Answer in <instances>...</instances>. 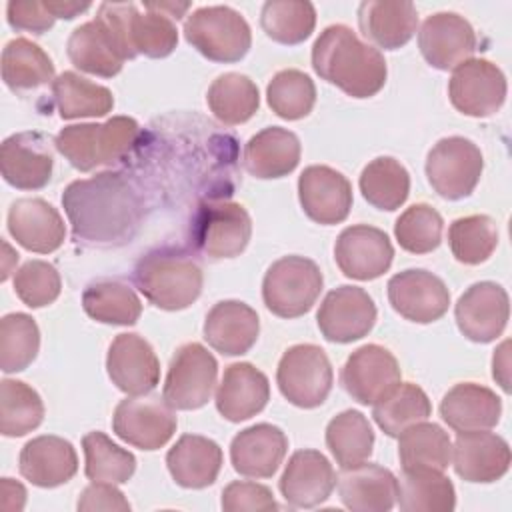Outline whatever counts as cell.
Returning a JSON list of instances; mask_svg holds the SVG:
<instances>
[{
  "instance_id": "cell-1",
  "label": "cell",
  "mask_w": 512,
  "mask_h": 512,
  "mask_svg": "<svg viewBox=\"0 0 512 512\" xmlns=\"http://www.w3.org/2000/svg\"><path fill=\"white\" fill-rule=\"evenodd\" d=\"M62 206L74 240L102 248L130 242L144 216L138 188L120 172L70 182L62 192Z\"/></svg>"
},
{
  "instance_id": "cell-2",
  "label": "cell",
  "mask_w": 512,
  "mask_h": 512,
  "mask_svg": "<svg viewBox=\"0 0 512 512\" xmlns=\"http://www.w3.org/2000/svg\"><path fill=\"white\" fill-rule=\"evenodd\" d=\"M312 68L322 80L352 98L378 94L388 76L382 52L362 42L344 24H332L320 32L312 46Z\"/></svg>"
},
{
  "instance_id": "cell-3",
  "label": "cell",
  "mask_w": 512,
  "mask_h": 512,
  "mask_svg": "<svg viewBox=\"0 0 512 512\" xmlns=\"http://www.w3.org/2000/svg\"><path fill=\"white\" fill-rule=\"evenodd\" d=\"M136 288L160 310H184L202 292L200 264L180 248H156L144 254L132 272Z\"/></svg>"
},
{
  "instance_id": "cell-4",
  "label": "cell",
  "mask_w": 512,
  "mask_h": 512,
  "mask_svg": "<svg viewBox=\"0 0 512 512\" xmlns=\"http://www.w3.org/2000/svg\"><path fill=\"white\" fill-rule=\"evenodd\" d=\"M140 134L134 118L112 116L102 124L64 126L54 138V148L76 170L90 172L124 160L138 146Z\"/></svg>"
},
{
  "instance_id": "cell-5",
  "label": "cell",
  "mask_w": 512,
  "mask_h": 512,
  "mask_svg": "<svg viewBox=\"0 0 512 512\" xmlns=\"http://www.w3.org/2000/svg\"><path fill=\"white\" fill-rule=\"evenodd\" d=\"M96 18L114 34L126 60L138 54L166 58L178 44V30L170 16L148 8L140 12L134 2H102Z\"/></svg>"
},
{
  "instance_id": "cell-6",
  "label": "cell",
  "mask_w": 512,
  "mask_h": 512,
  "mask_svg": "<svg viewBox=\"0 0 512 512\" xmlns=\"http://www.w3.org/2000/svg\"><path fill=\"white\" fill-rule=\"evenodd\" d=\"M184 38L204 58L212 62H238L252 44V32L246 18L230 6H202L188 14Z\"/></svg>"
},
{
  "instance_id": "cell-7",
  "label": "cell",
  "mask_w": 512,
  "mask_h": 512,
  "mask_svg": "<svg viewBox=\"0 0 512 512\" xmlns=\"http://www.w3.org/2000/svg\"><path fill=\"white\" fill-rule=\"evenodd\" d=\"M252 236V220L246 208L228 200L198 204L190 222V242L210 260L240 256Z\"/></svg>"
},
{
  "instance_id": "cell-8",
  "label": "cell",
  "mask_w": 512,
  "mask_h": 512,
  "mask_svg": "<svg viewBox=\"0 0 512 512\" xmlns=\"http://www.w3.org/2000/svg\"><path fill=\"white\" fill-rule=\"evenodd\" d=\"M324 286L318 264L304 256H284L266 270L262 300L280 318H298L318 300Z\"/></svg>"
},
{
  "instance_id": "cell-9",
  "label": "cell",
  "mask_w": 512,
  "mask_h": 512,
  "mask_svg": "<svg viewBox=\"0 0 512 512\" xmlns=\"http://www.w3.org/2000/svg\"><path fill=\"white\" fill-rule=\"evenodd\" d=\"M332 382V364L316 344H294L278 362L276 384L282 396L298 408L320 406L328 398Z\"/></svg>"
},
{
  "instance_id": "cell-10",
  "label": "cell",
  "mask_w": 512,
  "mask_h": 512,
  "mask_svg": "<svg viewBox=\"0 0 512 512\" xmlns=\"http://www.w3.org/2000/svg\"><path fill=\"white\" fill-rule=\"evenodd\" d=\"M484 170L480 148L464 136L438 140L426 156L430 186L444 200H460L474 192Z\"/></svg>"
},
{
  "instance_id": "cell-11",
  "label": "cell",
  "mask_w": 512,
  "mask_h": 512,
  "mask_svg": "<svg viewBox=\"0 0 512 512\" xmlns=\"http://www.w3.org/2000/svg\"><path fill=\"white\" fill-rule=\"evenodd\" d=\"M218 362L198 342H188L170 360L162 398L174 410H198L208 404L216 386Z\"/></svg>"
},
{
  "instance_id": "cell-12",
  "label": "cell",
  "mask_w": 512,
  "mask_h": 512,
  "mask_svg": "<svg viewBox=\"0 0 512 512\" xmlns=\"http://www.w3.org/2000/svg\"><path fill=\"white\" fill-rule=\"evenodd\" d=\"M174 408L160 396H130L120 400L112 416L114 434L140 450L162 448L176 432Z\"/></svg>"
},
{
  "instance_id": "cell-13",
  "label": "cell",
  "mask_w": 512,
  "mask_h": 512,
  "mask_svg": "<svg viewBox=\"0 0 512 512\" xmlns=\"http://www.w3.org/2000/svg\"><path fill=\"white\" fill-rule=\"evenodd\" d=\"M506 90L504 72L486 58H470L458 64L448 82L452 106L472 118L496 114L506 100Z\"/></svg>"
},
{
  "instance_id": "cell-14",
  "label": "cell",
  "mask_w": 512,
  "mask_h": 512,
  "mask_svg": "<svg viewBox=\"0 0 512 512\" xmlns=\"http://www.w3.org/2000/svg\"><path fill=\"white\" fill-rule=\"evenodd\" d=\"M340 382L358 404H376L400 382L402 372L396 356L380 344H364L342 366Z\"/></svg>"
},
{
  "instance_id": "cell-15",
  "label": "cell",
  "mask_w": 512,
  "mask_h": 512,
  "mask_svg": "<svg viewBox=\"0 0 512 512\" xmlns=\"http://www.w3.org/2000/svg\"><path fill=\"white\" fill-rule=\"evenodd\" d=\"M316 322L328 342L348 344L374 328L376 304L364 288L344 284L324 296Z\"/></svg>"
},
{
  "instance_id": "cell-16",
  "label": "cell",
  "mask_w": 512,
  "mask_h": 512,
  "mask_svg": "<svg viewBox=\"0 0 512 512\" xmlns=\"http://www.w3.org/2000/svg\"><path fill=\"white\" fill-rule=\"evenodd\" d=\"M386 288L390 306L410 322L430 324L448 312L450 292L444 280L424 268H408L394 274Z\"/></svg>"
},
{
  "instance_id": "cell-17",
  "label": "cell",
  "mask_w": 512,
  "mask_h": 512,
  "mask_svg": "<svg viewBox=\"0 0 512 512\" xmlns=\"http://www.w3.org/2000/svg\"><path fill=\"white\" fill-rule=\"evenodd\" d=\"M458 330L472 342H494L506 330L510 316L508 292L490 280L472 284L454 308Z\"/></svg>"
},
{
  "instance_id": "cell-18",
  "label": "cell",
  "mask_w": 512,
  "mask_h": 512,
  "mask_svg": "<svg viewBox=\"0 0 512 512\" xmlns=\"http://www.w3.org/2000/svg\"><path fill=\"white\" fill-rule=\"evenodd\" d=\"M334 260L344 276L354 280H374L388 272L394 260V246L384 230L368 224H354L338 234Z\"/></svg>"
},
{
  "instance_id": "cell-19",
  "label": "cell",
  "mask_w": 512,
  "mask_h": 512,
  "mask_svg": "<svg viewBox=\"0 0 512 512\" xmlns=\"http://www.w3.org/2000/svg\"><path fill=\"white\" fill-rule=\"evenodd\" d=\"M106 372L112 384L128 396L152 392L160 382V362L154 348L140 334H118L106 354Z\"/></svg>"
},
{
  "instance_id": "cell-20",
  "label": "cell",
  "mask_w": 512,
  "mask_h": 512,
  "mask_svg": "<svg viewBox=\"0 0 512 512\" xmlns=\"http://www.w3.org/2000/svg\"><path fill=\"white\" fill-rule=\"evenodd\" d=\"M52 168V144L42 132H18L0 146L2 178L18 190L44 188L52 178Z\"/></svg>"
},
{
  "instance_id": "cell-21",
  "label": "cell",
  "mask_w": 512,
  "mask_h": 512,
  "mask_svg": "<svg viewBox=\"0 0 512 512\" xmlns=\"http://www.w3.org/2000/svg\"><path fill=\"white\" fill-rule=\"evenodd\" d=\"M418 48L432 68L454 70L474 54L476 32L464 16L456 12H436L422 22Z\"/></svg>"
},
{
  "instance_id": "cell-22",
  "label": "cell",
  "mask_w": 512,
  "mask_h": 512,
  "mask_svg": "<svg viewBox=\"0 0 512 512\" xmlns=\"http://www.w3.org/2000/svg\"><path fill=\"white\" fill-rule=\"evenodd\" d=\"M298 200L310 220L324 226L340 224L352 208V184L342 172L312 164L298 178Z\"/></svg>"
},
{
  "instance_id": "cell-23",
  "label": "cell",
  "mask_w": 512,
  "mask_h": 512,
  "mask_svg": "<svg viewBox=\"0 0 512 512\" xmlns=\"http://www.w3.org/2000/svg\"><path fill=\"white\" fill-rule=\"evenodd\" d=\"M456 474L466 482H496L512 462L508 442L486 430L458 432L452 444V460Z\"/></svg>"
},
{
  "instance_id": "cell-24",
  "label": "cell",
  "mask_w": 512,
  "mask_h": 512,
  "mask_svg": "<svg viewBox=\"0 0 512 512\" xmlns=\"http://www.w3.org/2000/svg\"><path fill=\"white\" fill-rule=\"evenodd\" d=\"M278 486L290 506L314 508L332 494L336 472L322 452L298 450L288 458Z\"/></svg>"
},
{
  "instance_id": "cell-25",
  "label": "cell",
  "mask_w": 512,
  "mask_h": 512,
  "mask_svg": "<svg viewBox=\"0 0 512 512\" xmlns=\"http://www.w3.org/2000/svg\"><path fill=\"white\" fill-rule=\"evenodd\" d=\"M8 232L26 250L50 254L64 244L66 226L60 212L42 198H20L8 210Z\"/></svg>"
},
{
  "instance_id": "cell-26",
  "label": "cell",
  "mask_w": 512,
  "mask_h": 512,
  "mask_svg": "<svg viewBox=\"0 0 512 512\" xmlns=\"http://www.w3.org/2000/svg\"><path fill=\"white\" fill-rule=\"evenodd\" d=\"M288 438L282 428L260 422L240 430L230 442L232 468L248 478H270L282 464Z\"/></svg>"
},
{
  "instance_id": "cell-27",
  "label": "cell",
  "mask_w": 512,
  "mask_h": 512,
  "mask_svg": "<svg viewBox=\"0 0 512 512\" xmlns=\"http://www.w3.org/2000/svg\"><path fill=\"white\" fill-rule=\"evenodd\" d=\"M336 480L340 500L352 512H388L396 504L398 480L380 464L364 460L342 468Z\"/></svg>"
},
{
  "instance_id": "cell-28",
  "label": "cell",
  "mask_w": 512,
  "mask_h": 512,
  "mask_svg": "<svg viewBox=\"0 0 512 512\" xmlns=\"http://www.w3.org/2000/svg\"><path fill=\"white\" fill-rule=\"evenodd\" d=\"M270 382L250 362H236L224 370L216 390V410L230 422H242L266 408Z\"/></svg>"
},
{
  "instance_id": "cell-29",
  "label": "cell",
  "mask_w": 512,
  "mask_h": 512,
  "mask_svg": "<svg viewBox=\"0 0 512 512\" xmlns=\"http://www.w3.org/2000/svg\"><path fill=\"white\" fill-rule=\"evenodd\" d=\"M260 320L254 308L240 300H222L204 320V340L224 356H242L258 340Z\"/></svg>"
},
{
  "instance_id": "cell-30",
  "label": "cell",
  "mask_w": 512,
  "mask_h": 512,
  "mask_svg": "<svg viewBox=\"0 0 512 512\" xmlns=\"http://www.w3.org/2000/svg\"><path fill=\"white\" fill-rule=\"evenodd\" d=\"M20 474L34 486L56 488L66 484L78 472V456L74 446L52 434L28 440L18 458Z\"/></svg>"
},
{
  "instance_id": "cell-31",
  "label": "cell",
  "mask_w": 512,
  "mask_h": 512,
  "mask_svg": "<svg viewBox=\"0 0 512 512\" xmlns=\"http://www.w3.org/2000/svg\"><path fill=\"white\" fill-rule=\"evenodd\" d=\"M358 24L374 48L396 50L416 34L418 12L408 0H366L358 6Z\"/></svg>"
},
{
  "instance_id": "cell-32",
  "label": "cell",
  "mask_w": 512,
  "mask_h": 512,
  "mask_svg": "<svg viewBox=\"0 0 512 512\" xmlns=\"http://www.w3.org/2000/svg\"><path fill=\"white\" fill-rule=\"evenodd\" d=\"M502 414L500 396L476 382H460L452 386L442 402L440 416L456 432L490 430Z\"/></svg>"
},
{
  "instance_id": "cell-33",
  "label": "cell",
  "mask_w": 512,
  "mask_h": 512,
  "mask_svg": "<svg viewBox=\"0 0 512 512\" xmlns=\"http://www.w3.org/2000/svg\"><path fill=\"white\" fill-rule=\"evenodd\" d=\"M66 52L78 70L102 78L116 76L126 60L114 34L100 18L80 24L70 34Z\"/></svg>"
},
{
  "instance_id": "cell-34",
  "label": "cell",
  "mask_w": 512,
  "mask_h": 512,
  "mask_svg": "<svg viewBox=\"0 0 512 512\" xmlns=\"http://www.w3.org/2000/svg\"><path fill=\"white\" fill-rule=\"evenodd\" d=\"M166 466L174 482L182 488L200 490L220 474L222 448L200 434H184L166 454Z\"/></svg>"
},
{
  "instance_id": "cell-35",
  "label": "cell",
  "mask_w": 512,
  "mask_h": 512,
  "mask_svg": "<svg viewBox=\"0 0 512 512\" xmlns=\"http://www.w3.org/2000/svg\"><path fill=\"white\" fill-rule=\"evenodd\" d=\"M300 140L294 132L268 126L254 134L244 146V168L254 178L272 180L294 172L300 162Z\"/></svg>"
},
{
  "instance_id": "cell-36",
  "label": "cell",
  "mask_w": 512,
  "mask_h": 512,
  "mask_svg": "<svg viewBox=\"0 0 512 512\" xmlns=\"http://www.w3.org/2000/svg\"><path fill=\"white\" fill-rule=\"evenodd\" d=\"M396 480V502L404 512H452L456 508L454 484L442 470L404 468Z\"/></svg>"
},
{
  "instance_id": "cell-37",
  "label": "cell",
  "mask_w": 512,
  "mask_h": 512,
  "mask_svg": "<svg viewBox=\"0 0 512 512\" xmlns=\"http://www.w3.org/2000/svg\"><path fill=\"white\" fill-rule=\"evenodd\" d=\"M84 312L102 324L132 326L142 314L138 294L122 280H94L82 292Z\"/></svg>"
},
{
  "instance_id": "cell-38",
  "label": "cell",
  "mask_w": 512,
  "mask_h": 512,
  "mask_svg": "<svg viewBox=\"0 0 512 512\" xmlns=\"http://www.w3.org/2000/svg\"><path fill=\"white\" fill-rule=\"evenodd\" d=\"M52 96L64 120L106 116L114 108V96L106 86L90 82L72 70L54 78Z\"/></svg>"
},
{
  "instance_id": "cell-39",
  "label": "cell",
  "mask_w": 512,
  "mask_h": 512,
  "mask_svg": "<svg viewBox=\"0 0 512 512\" xmlns=\"http://www.w3.org/2000/svg\"><path fill=\"white\" fill-rule=\"evenodd\" d=\"M206 102L216 120L226 126L248 122L260 106L258 86L240 72L220 74L206 92Z\"/></svg>"
},
{
  "instance_id": "cell-40",
  "label": "cell",
  "mask_w": 512,
  "mask_h": 512,
  "mask_svg": "<svg viewBox=\"0 0 512 512\" xmlns=\"http://www.w3.org/2000/svg\"><path fill=\"white\" fill-rule=\"evenodd\" d=\"M2 80L14 92L54 82L52 58L36 42L14 38L2 50Z\"/></svg>"
},
{
  "instance_id": "cell-41",
  "label": "cell",
  "mask_w": 512,
  "mask_h": 512,
  "mask_svg": "<svg viewBox=\"0 0 512 512\" xmlns=\"http://www.w3.org/2000/svg\"><path fill=\"white\" fill-rule=\"evenodd\" d=\"M358 184L370 206L388 212L400 208L410 194V174L392 156H378L368 162Z\"/></svg>"
},
{
  "instance_id": "cell-42",
  "label": "cell",
  "mask_w": 512,
  "mask_h": 512,
  "mask_svg": "<svg viewBox=\"0 0 512 512\" xmlns=\"http://www.w3.org/2000/svg\"><path fill=\"white\" fill-rule=\"evenodd\" d=\"M398 458L402 468L446 470L452 460L448 432L434 422H418L398 436Z\"/></svg>"
},
{
  "instance_id": "cell-43",
  "label": "cell",
  "mask_w": 512,
  "mask_h": 512,
  "mask_svg": "<svg viewBox=\"0 0 512 512\" xmlns=\"http://www.w3.org/2000/svg\"><path fill=\"white\" fill-rule=\"evenodd\" d=\"M430 414L432 404L426 392L412 382H400L388 396L378 400L372 410L374 422L390 438H398L406 428L428 420Z\"/></svg>"
},
{
  "instance_id": "cell-44",
  "label": "cell",
  "mask_w": 512,
  "mask_h": 512,
  "mask_svg": "<svg viewBox=\"0 0 512 512\" xmlns=\"http://www.w3.org/2000/svg\"><path fill=\"white\" fill-rule=\"evenodd\" d=\"M326 446L336 464H340V468H348L370 458L374 448V430L362 412L344 410L328 422Z\"/></svg>"
},
{
  "instance_id": "cell-45",
  "label": "cell",
  "mask_w": 512,
  "mask_h": 512,
  "mask_svg": "<svg viewBox=\"0 0 512 512\" xmlns=\"http://www.w3.org/2000/svg\"><path fill=\"white\" fill-rule=\"evenodd\" d=\"M260 26L278 44L304 42L316 26V8L306 0H268L260 12Z\"/></svg>"
},
{
  "instance_id": "cell-46",
  "label": "cell",
  "mask_w": 512,
  "mask_h": 512,
  "mask_svg": "<svg viewBox=\"0 0 512 512\" xmlns=\"http://www.w3.org/2000/svg\"><path fill=\"white\" fill-rule=\"evenodd\" d=\"M44 420L40 394L22 380L4 378L0 382V432L16 438L36 430Z\"/></svg>"
},
{
  "instance_id": "cell-47",
  "label": "cell",
  "mask_w": 512,
  "mask_h": 512,
  "mask_svg": "<svg viewBox=\"0 0 512 512\" xmlns=\"http://www.w3.org/2000/svg\"><path fill=\"white\" fill-rule=\"evenodd\" d=\"M40 330L24 312H10L0 320V370L4 374L26 370L38 356Z\"/></svg>"
},
{
  "instance_id": "cell-48",
  "label": "cell",
  "mask_w": 512,
  "mask_h": 512,
  "mask_svg": "<svg viewBox=\"0 0 512 512\" xmlns=\"http://www.w3.org/2000/svg\"><path fill=\"white\" fill-rule=\"evenodd\" d=\"M448 244L458 262L482 264L498 246V224L486 214L456 218L448 228Z\"/></svg>"
},
{
  "instance_id": "cell-49",
  "label": "cell",
  "mask_w": 512,
  "mask_h": 512,
  "mask_svg": "<svg viewBox=\"0 0 512 512\" xmlns=\"http://www.w3.org/2000/svg\"><path fill=\"white\" fill-rule=\"evenodd\" d=\"M84 448V474L92 482L124 484L136 470V458L132 452L120 448L104 432H88L82 438Z\"/></svg>"
},
{
  "instance_id": "cell-50",
  "label": "cell",
  "mask_w": 512,
  "mask_h": 512,
  "mask_svg": "<svg viewBox=\"0 0 512 512\" xmlns=\"http://www.w3.org/2000/svg\"><path fill=\"white\" fill-rule=\"evenodd\" d=\"M266 100L276 116L300 120L308 116L316 104V86L306 72L286 68L276 72L268 82Z\"/></svg>"
},
{
  "instance_id": "cell-51",
  "label": "cell",
  "mask_w": 512,
  "mask_h": 512,
  "mask_svg": "<svg viewBox=\"0 0 512 512\" xmlns=\"http://www.w3.org/2000/svg\"><path fill=\"white\" fill-rule=\"evenodd\" d=\"M444 220L430 204H412L406 208L396 224L394 236L402 250L410 254H428L442 242Z\"/></svg>"
},
{
  "instance_id": "cell-52",
  "label": "cell",
  "mask_w": 512,
  "mask_h": 512,
  "mask_svg": "<svg viewBox=\"0 0 512 512\" xmlns=\"http://www.w3.org/2000/svg\"><path fill=\"white\" fill-rule=\"evenodd\" d=\"M62 290L58 270L46 260H28L14 274V292L28 308L52 304Z\"/></svg>"
},
{
  "instance_id": "cell-53",
  "label": "cell",
  "mask_w": 512,
  "mask_h": 512,
  "mask_svg": "<svg viewBox=\"0 0 512 512\" xmlns=\"http://www.w3.org/2000/svg\"><path fill=\"white\" fill-rule=\"evenodd\" d=\"M222 510L226 512H268L278 510V502L268 486L248 480L230 482L222 490Z\"/></svg>"
},
{
  "instance_id": "cell-54",
  "label": "cell",
  "mask_w": 512,
  "mask_h": 512,
  "mask_svg": "<svg viewBox=\"0 0 512 512\" xmlns=\"http://www.w3.org/2000/svg\"><path fill=\"white\" fill-rule=\"evenodd\" d=\"M6 20L14 30L44 34L54 26V16L44 2L38 0H10L6 6Z\"/></svg>"
},
{
  "instance_id": "cell-55",
  "label": "cell",
  "mask_w": 512,
  "mask_h": 512,
  "mask_svg": "<svg viewBox=\"0 0 512 512\" xmlns=\"http://www.w3.org/2000/svg\"><path fill=\"white\" fill-rule=\"evenodd\" d=\"M76 508L82 512H94V510L128 512L130 502L112 482H92L82 490Z\"/></svg>"
},
{
  "instance_id": "cell-56",
  "label": "cell",
  "mask_w": 512,
  "mask_h": 512,
  "mask_svg": "<svg viewBox=\"0 0 512 512\" xmlns=\"http://www.w3.org/2000/svg\"><path fill=\"white\" fill-rule=\"evenodd\" d=\"M510 342L504 340L492 356V376L500 384V388L508 394L510 392Z\"/></svg>"
},
{
  "instance_id": "cell-57",
  "label": "cell",
  "mask_w": 512,
  "mask_h": 512,
  "mask_svg": "<svg viewBox=\"0 0 512 512\" xmlns=\"http://www.w3.org/2000/svg\"><path fill=\"white\" fill-rule=\"evenodd\" d=\"M0 494H2L0 504L4 510H22L26 504V488L12 478H2Z\"/></svg>"
},
{
  "instance_id": "cell-58",
  "label": "cell",
  "mask_w": 512,
  "mask_h": 512,
  "mask_svg": "<svg viewBox=\"0 0 512 512\" xmlns=\"http://www.w3.org/2000/svg\"><path fill=\"white\" fill-rule=\"evenodd\" d=\"M44 4L54 18H64V20H72L92 6L90 2H74V0H44Z\"/></svg>"
},
{
  "instance_id": "cell-59",
  "label": "cell",
  "mask_w": 512,
  "mask_h": 512,
  "mask_svg": "<svg viewBox=\"0 0 512 512\" xmlns=\"http://www.w3.org/2000/svg\"><path fill=\"white\" fill-rule=\"evenodd\" d=\"M142 6L148 10L162 12V14L170 16L172 20H180L186 14V10L190 8V2H180V4L178 2H142Z\"/></svg>"
}]
</instances>
